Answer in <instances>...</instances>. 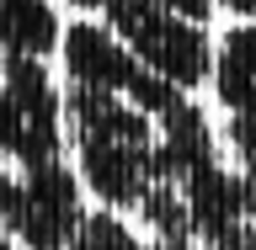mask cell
Segmentation results:
<instances>
[{
  "instance_id": "7a4b0ae2",
  "label": "cell",
  "mask_w": 256,
  "mask_h": 250,
  "mask_svg": "<svg viewBox=\"0 0 256 250\" xmlns=\"http://www.w3.org/2000/svg\"><path fill=\"white\" fill-rule=\"evenodd\" d=\"M54 5H70V11H102L107 0H54Z\"/></svg>"
},
{
  "instance_id": "6da1fadb",
  "label": "cell",
  "mask_w": 256,
  "mask_h": 250,
  "mask_svg": "<svg viewBox=\"0 0 256 250\" xmlns=\"http://www.w3.org/2000/svg\"><path fill=\"white\" fill-rule=\"evenodd\" d=\"M96 16L123 37V48L144 69H155L160 80H171L176 91H203L208 85V75H214L208 21L182 16L171 5H160V0H107Z\"/></svg>"
}]
</instances>
